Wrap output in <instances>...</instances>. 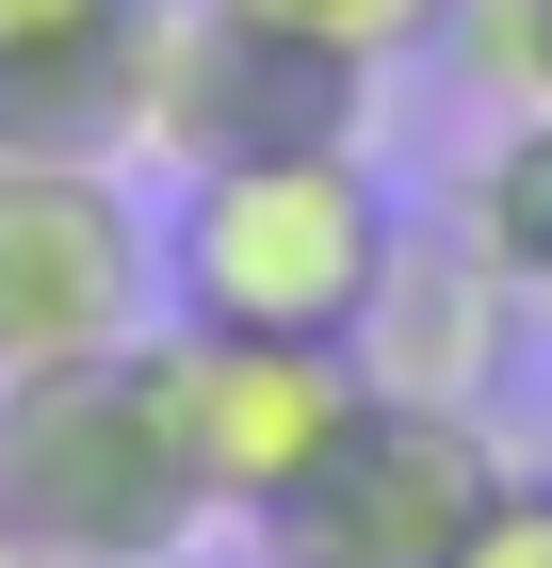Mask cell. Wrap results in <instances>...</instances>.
<instances>
[{
	"label": "cell",
	"instance_id": "cell-1",
	"mask_svg": "<svg viewBox=\"0 0 552 568\" xmlns=\"http://www.w3.org/2000/svg\"><path fill=\"white\" fill-rule=\"evenodd\" d=\"M195 520H212V487L179 438L163 342L0 374V536L33 568H179Z\"/></svg>",
	"mask_w": 552,
	"mask_h": 568
},
{
	"label": "cell",
	"instance_id": "cell-13",
	"mask_svg": "<svg viewBox=\"0 0 552 568\" xmlns=\"http://www.w3.org/2000/svg\"><path fill=\"white\" fill-rule=\"evenodd\" d=\"M49 17H98V0H0V33H49Z\"/></svg>",
	"mask_w": 552,
	"mask_h": 568
},
{
	"label": "cell",
	"instance_id": "cell-11",
	"mask_svg": "<svg viewBox=\"0 0 552 568\" xmlns=\"http://www.w3.org/2000/svg\"><path fill=\"white\" fill-rule=\"evenodd\" d=\"M212 17H260V33H309V49H358V65L439 49V0H212Z\"/></svg>",
	"mask_w": 552,
	"mask_h": 568
},
{
	"label": "cell",
	"instance_id": "cell-4",
	"mask_svg": "<svg viewBox=\"0 0 552 568\" xmlns=\"http://www.w3.org/2000/svg\"><path fill=\"white\" fill-rule=\"evenodd\" d=\"M520 455L488 438V406H358L325 471L260 520V568H455V536L488 520V487Z\"/></svg>",
	"mask_w": 552,
	"mask_h": 568
},
{
	"label": "cell",
	"instance_id": "cell-12",
	"mask_svg": "<svg viewBox=\"0 0 552 568\" xmlns=\"http://www.w3.org/2000/svg\"><path fill=\"white\" fill-rule=\"evenodd\" d=\"M455 568H552V471H504L488 520L455 536Z\"/></svg>",
	"mask_w": 552,
	"mask_h": 568
},
{
	"label": "cell",
	"instance_id": "cell-14",
	"mask_svg": "<svg viewBox=\"0 0 552 568\" xmlns=\"http://www.w3.org/2000/svg\"><path fill=\"white\" fill-rule=\"evenodd\" d=\"M0 568H33V552H17V536H0Z\"/></svg>",
	"mask_w": 552,
	"mask_h": 568
},
{
	"label": "cell",
	"instance_id": "cell-2",
	"mask_svg": "<svg viewBox=\"0 0 552 568\" xmlns=\"http://www.w3.org/2000/svg\"><path fill=\"white\" fill-rule=\"evenodd\" d=\"M407 195L374 146H277V163H195L163 212V308L179 325H277V342H341L374 293Z\"/></svg>",
	"mask_w": 552,
	"mask_h": 568
},
{
	"label": "cell",
	"instance_id": "cell-8",
	"mask_svg": "<svg viewBox=\"0 0 552 568\" xmlns=\"http://www.w3.org/2000/svg\"><path fill=\"white\" fill-rule=\"evenodd\" d=\"M147 33H163V0H98V17L0 33V163H130Z\"/></svg>",
	"mask_w": 552,
	"mask_h": 568
},
{
	"label": "cell",
	"instance_id": "cell-5",
	"mask_svg": "<svg viewBox=\"0 0 552 568\" xmlns=\"http://www.w3.org/2000/svg\"><path fill=\"white\" fill-rule=\"evenodd\" d=\"M390 65L358 49H309V33H260V17H212V0H163L147 33V131L130 163H277V146H358Z\"/></svg>",
	"mask_w": 552,
	"mask_h": 568
},
{
	"label": "cell",
	"instance_id": "cell-10",
	"mask_svg": "<svg viewBox=\"0 0 552 568\" xmlns=\"http://www.w3.org/2000/svg\"><path fill=\"white\" fill-rule=\"evenodd\" d=\"M439 49L488 114H536L552 98V0H439Z\"/></svg>",
	"mask_w": 552,
	"mask_h": 568
},
{
	"label": "cell",
	"instance_id": "cell-3",
	"mask_svg": "<svg viewBox=\"0 0 552 568\" xmlns=\"http://www.w3.org/2000/svg\"><path fill=\"white\" fill-rule=\"evenodd\" d=\"M163 342V390H179V438H195V487H212V520H277L309 471H325L374 374L358 342H277V325H147Z\"/></svg>",
	"mask_w": 552,
	"mask_h": 568
},
{
	"label": "cell",
	"instance_id": "cell-6",
	"mask_svg": "<svg viewBox=\"0 0 552 568\" xmlns=\"http://www.w3.org/2000/svg\"><path fill=\"white\" fill-rule=\"evenodd\" d=\"M163 325V227L114 163H0V374L114 357Z\"/></svg>",
	"mask_w": 552,
	"mask_h": 568
},
{
	"label": "cell",
	"instance_id": "cell-9",
	"mask_svg": "<svg viewBox=\"0 0 552 568\" xmlns=\"http://www.w3.org/2000/svg\"><path fill=\"white\" fill-rule=\"evenodd\" d=\"M455 212H471V244H488V276L520 293V325H552V98L488 131V163H471Z\"/></svg>",
	"mask_w": 552,
	"mask_h": 568
},
{
	"label": "cell",
	"instance_id": "cell-7",
	"mask_svg": "<svg viewBox=\"0 0 552 568\" xmlns=\"http://www.w3.org/2000/svg\"><path fill=\"white\" fill-rule=\"evenodd\" d=\"M341 342H358V374H374L390 406H488V374L520 357V293L488 276L471 212H407Z\"/></svg>",
	"mask_w": 552,
	"mask_h": 568
}]
</instances>
